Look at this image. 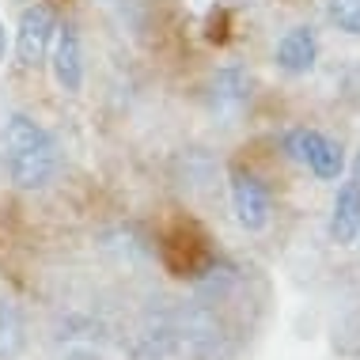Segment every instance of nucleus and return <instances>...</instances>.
I'll list each match as a JSON object with an SVG mask.
<instances>
[{"instance_id":"f8f14e48","label":"nucleus","mask_w":360,"mask_h":360,"mask_svg":"<svg viewBox=\"0 0 360 360\" xmlns=\"http://www.w3.org/2000/svg\"><path fill=\"white\" fill-rule=\"evenodd\" d=\"M8 53V31H4V19H0V61H4Z\"/></svg>"},{"instance_id":"39448f33","label":"nucleus","mask_w":360,"mask_h":360,"mask_svg":"<svg viewBox=\"0 0 360 360\" xmlns=\"http://www.w3.org/2000/svg\"><path fill=\"white\" fill-rule=\"evenodd\" d=\"M50 72L65 95H80L84 87V46L76 23H57V34L50 42Z\"/></svg>"},{"instance_id":"7ed1b4c3","label":"nucleus","mask_w":360,"mask_h":360,"mask_svg":"<svg viewBox=\"0 0 360 360\" xmlns=\"http://www.w3.org/2000/svg\"><path fill=\"white\" fill-rule=\"evenodd\" d=\"M57 34V12L50 4H27L19 12V27H15V57L23 69H34V65L46 61L50 53V42Z\"/></svg>"},{"instance_id":"0eeeda50","label":"nucleus","mask_w":360,"mask_h":360,"mask_svg":"<svg viewBox=\"0 0 360 360\" xmlns=\"http://www.w3.org/2000/svg\"><path fill=\"white\" fill-rule=\"evenodd\" d=\"M330 239L338 247L360 239V186L353 179H345L334 193V205H330Z\"/></svg>"},{"instance_id":"423d86ee","label":"nucleus","mask_w":360,"mask_h":360,"mask_svg":"<svg viewBox=\"0 0 360 360\" xmlns=\"http://www.w3.org/2000/svg\"><path fill=\"white\" fill-rule=\"evenodd\" d=\"M274 61H277V69L288 72V76H307L319 61L315 27L300 23V27H292V31H285L277 42V50H274Z\"/></svg>"},{"instance_id":"9b49d317","label":"nucleus","mask_w":360,"mask_h":360,"mask_svg":"<svg viewBox=\"0 0 360 360\" xmlns=\"http://www.w3.org/2000/svg\"><path fill=\"white\" fill-rule=\"evenodd\" d=\"M349 179H353L356 186H360V152L353 155V163H349Z\"/></svg>"},{"instance_id":"f03ea898","label":"nucleus","mask_w":360,"mask_h":360,"mask_svg":"<svg viewBox=\"0 0 360 360\" xmlns=\"http://www.w3.org/2000/svg\"><path fill=\"white\" fill-rule=\"evenodd\" d=\"M285 152L296 163H304V167L323 182L342 179V171H345L342 144L330 141L326 133H319V129H304V125H300V129H288L285 133Z\"/></svg>"},{"instance_id":"f257e3e1","label":"nucleus","mask_w":360,"mask_h":360,"mask_svg":"<svg viewBox=\"0 0 360 360\" xmlns=\"http://www.w3.org/2000/svg\"><path fill=\"white\" fill-rule=\"evenodd\" d=\"M0 163L15 190H46L61 174V148L38 118L15 110L0 129Z\"/></svg>"},{"instance_id":"6e6552de","label":"nucleus","mask_w":360,"mask_h":360,"mask_svg":"<svg viewBox=\"0 0 360 360\" xmlns=\"http://www.w3.org/2000/svg\"><path fill=\"white\" fill-rule=\"evenodd\" d=\"M23 342H27V326H23V315L12 300L0 296V360H15L23 353Z\"/></svg>"},{"instance_id":"20e7f679","label":"nucleus","mask_w":360,"mask_h":360,"mask_svg":"<svg viewBox=\"0 0 360 360\" xmlns=\"http://www.w3.org/2000/svg\"><path fill=\"white\" fill-rule=\"evenodd\" d=\"M231 212H236L239 228L247 231H266L274 217V198H269L266 182L250 171H231Z\"/></svg>"},{"instance_id":"1a4fd4ad","label":"nucleus","mask_w":360,"mask_h":360,"mask_svg":"<svg viewBox=\"0 0 360 360\" xmlns=\"http://www.w3.org/2000/svg\"><path fill=\"white\" fill-rule=\"evenodd\" d=\"M326 19L349 38H360V0H326Z\"/></svg>"},{"instance_id":"9d476101","label":"nucleus","mask_w":360,"mask_h":360,"mask_svg":"<svg viewBox=\"0 0 360 360\" xmlns=\"http://www.w3.org/2000/svg\"><path fill=\"white\" fill-rule=\"evenodd\" d=\"M212 91H217L220 103H243L250 95V80H247V72H239V69H224V72H217V80H212Z\"/></svg>"}]
</instances>
